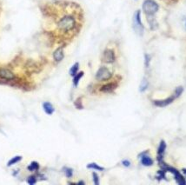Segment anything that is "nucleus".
<instances>
[{
	"instance_id": "nucleus-14",
	"label": "nucleus",
	"mask_w": 186,
	"mask_h": 185,
	"mask_svg": "<svg viewBox=\"0 0 186 185\" xmlns=\"http://www.w3.org/2000/svg\"><path fill=\"white\" fill-rule=\"evenodd\" d=\"M38 168H39V164L37 162H32L31 165L28 167V170H31V171H35V170H38Z\"/></svg>"
},
{
	"instance_id": "nucleus-18",
	"label": "nucleus",
	"mask_w": 186,
	"mask_h": 185,
	"mask_svg": "<svg viewBox=\"0 0 186 185\" xmlns=\"http://www.w3.org/2000/svg\"><path fill=\"white\" fill-rule=\"evenodd\" d=\"M165 144L164 142H162L161 144H160V146H159V149H158V154H159L160 156L165 152Z\"/></svg>"
},
{
	"instance_id": "nucleus-11",
	"label": "nucleus",
	"mask_w": 186,
	"mask_h": 185,
	"mask_svg": "<svg viewBox=\"0 0 186 185\" xmlns=\"http://www.w3.org/2000/svg\"><path fill=\"white\" fill-rule=\"evenodd\" d=\"M22 160V156H14V157H12L11 159H10V161L7 163V166H11V165H13V164H18L19 161H21Z\"/></svg>"
},
{
	"instance_id": "nucleus-9",
	"label": "nucleus",
	"mask_w": 186,
	"mask_h": 185,
	"mask_svg": "<svg viewBox=\"0 0 186 185\" xmlns=\"http://www.w3.org/2000/svg\"><path fill=\"white\" fill-rule=\"evenodd\" d=\"M175 96L174 97H169L165 100H162V101H156L155 104L157 105V106H161V107H164V106H166L168 104H170V103H172V101L175 99Z\"/></svg>"
},
{
	"instance_id": "nucleus-3",
	"label": "nucleus",
	"mask_w": 186,
	"mask_h": 185,
	"mask_svg": "<svg viewBox=\"0 0 186 185\" xmlns=\"http://www.w3.org/2000/svg\"><path fill=\"white\" fill-rule=\"evenodd\" d=\"M133 27H134L135 31L137 33H138L139 35L143 34L144 31V27L141 22V17H140V11L137 10L134 15V18H133Z\"/></svg>"
},
{
	"instance_id": "nucleus-17",
	"label": "nucleus",
	"mask_w": 186,
	"mask_h": 185,
	"mask_svg": "<svg viewBox=\"0 0 186 185\" xmlns=\"http://www.w3.org/2000/svg\"><path fill=\"white\" fill-rule=\"evenodd\" d=\"M147 86H148V81H147L145 78H144L142 83H141V85H140V91H145L146 88H147Z\"/></svg>"
},
{
	"instance_id": "nucleus-2",
	"label": "nucleus",
	"mask_w": 186,
	"mask_h": 185,
	"mask_svg": "<svg viewBox=\"0 0 186 185\" xmlns=\"http://www.w3.org/2000/svg\"><path fill=\"white\" fill-rule=\"evenodd\" d=\"M143 10L147 16H153L158 10V5L153 0H145L143 4Z\"/></svg>"
},
{
	"instance_id": "nucleus-12",
	"label": "nucleus",
	"mask_w": 186,
	"mask_h": 185,
	"mask_svg": "<svg viewBox=\"0 0 186 185\" xmlns=\"http://www.w3.org/2000/svg\"><path fill=\"white\" fill-rule=\"evenodd\" d=\"M83 76V72L81 71L79 72V73H78V74H76L75 76H74V79H73V83H74V84L77 86L78 84V82H79V80H80V78L82 77Z\"/></svg>"
},
{
	"instance_id": "nucleus-23",
	"label": "nucleus",
	"mask_w": 186,
	"mask_h": 185,
	"mask_svg": "<svg viewBox=\"0 0 186 185\" xmlns=\"http://www.w3.org/2000/svg\"><path fill=\"white\" fill-rule=\"evenodd\" d=\"M123 164H124V166H129L131 164H130V162H128V161H123Z\"/></svg>"
},
{
	"instance_id": "nucleus-4",
	"label": "nucleus",
	"mask_w": 186,
	"mask_h": 185,
	"mask_svg": "<svg viewBox=\"0 0 186 185\" xmlns=\"http://www.w3.org/2000/svg\"><path fill=\"white\" fill-rule=\"evenodd\" d=\"M111 77V73L106 68V67H101L96 75V78L98 81H107Z\"/></svg>"
},
{
	"instance_id": "nucleus-15",
	"label": "nucleus",
	"mask_w": 186,
	"mask_h": 185,
	"mask_svg": "<svg viewBox=\"0 0 186 185\" xmlns=\"http://www.w3.org/2000/svg\"><path fill=\"white\" fill-rule=\"evenodd\" d=\"M78 66H79L78 63H76L72 67V69L70 70V74H71L72 76H75V75L77 74V71H78Z\"/></svg>"
},
{
	"instance_id": "nucleus-5",
	"label": "nucleus",
	"mask_w": 186,
	"mask_h": 185,
	"mask_svg": "<svg viewBox=\"0 0 186 185\" xmlns=\"http://www.w3.org/2000/svg\"><path fill=\"white\" fill-rule=\"evenodd\" d=\"M0 78L4 80H13L15 78V75L13 72L6 68L0 69Z\"/></svg>"
},
{
	"instance_id": "nucleus-13",
	"label": "nucleus",
	"mask_w": 186,
	"mask_h": 185,
	"mask_svg": "<svg viewBox=\"0 0 186 185\" xmlns=\"http://www.w3.org/2000/svg\"><path fill=\"white\" fill-rule=\"evenodd\" d=\"M142 164L145 166H150V165H151L153 164V162H152V160L151 159V158H149L148 156H145V157H143V159H142Z\"/></svg>"
},
{
	"instance_id": "nucleus-7",
	"label": "nucleus",
	"mask_w": 186,
	"mask_h": 185,
	"mask_svg": "<svg viewBox=\"0 0 186 185\" xmlns=\"http://www.w3.org/2000/svg\"><path fill=\"white\" fill-rule=\"evenodd\" d=\"M53 57L57 62H60L62 60L63 58V51L62 47H59L55 51L53 54Z\"/></svg>"
},
{
	"instance_id": "nucleus-21",
	"label": "nucleus",
	"mask_w": 186,
	"mask_h": 185,
	"mask_svg": "<svg viewBox=\"0 0 186 185\" xmlns=\"http://www.w3.org/2000/svg\"><path fill=\"white\" fill-rule=\"evenodd\" d=\"M183 92V88L182 87H178L177 89H176V93H175V97H179L180 96V94Z\"/></svg>"
},
{
	"instance_id": "nucleus-10",
	"label": "nucleus",
	"mask_w": 186,
	"mask_h": 185,
	"mask_svg": "<svg viewBox=\"0 0 186 185\" xmlns=\"http://www.w3.org/2000/svg\"><path fill=\"white\" fill-rule=\"evenodd\" d=\"M116 87H117V84L116 83H108V84L103 85V87L101 88V91H103V92H111V91H113Z\"/></svg>"
},
{
	"instance_id": "nucleus-6",
	"label": "nucleus",
	"mask_w": 186,
	"mask_h": 185,
	"mask_svg": "<svg viewBox=\"0 0 186 185\" xmlns=\"http://www.w3.org/2000/svg\"><path fill=\"white\" fill-rule=\"evenodd\" d=\"M103 60L105 63H113L115 61V54L111 49H107L103 52Z\"/></svg>"
},
{
	"instance_id": "nucleus-16",
	"label": "nucleus",
	"mask_w": 186,
	"mask_h": 185,
	"mask_svg": "<svg viewBox=\"0 0 186 185\" xmlns=\"http://www.w3.org/2000/svg\"><path fill=\"white\" fill-rule=\"evenodd\" d=\"M87 168H88V169H94V170H100V171H102V170H104L103 168L100 167V166H98V165L96 164H90L87 165Z\"/></svg>"
},
{
	"instance_id": "nucleus-20",
	"label": "nucleus",
	"mask_w": 186,
	"mask_h": 185,
	"mask_svg": "<svg viewBox=\"0 0 186 185\" xmlns=\"http://www.w3.org/2000/svg\"><path fill=\"white\" fill-rule=\"evenodd\" d=\"M93 180H94V184H99V179H98V176L96 173H93Z\"/></svg>"
},
{
	"instance_id": "nucleus-19",
	"label": "nucleus",
	"mask_w": 186,
	"mask_h": 185,
	"mask_svg": "<svg viewBox=\"0 0 186 185\" xmlns=\"http://www.w3.org/2000/svg\"><path fill=\"white\" fill-rule=\"evenodd\" d=\"M35 178H36L35 176H31V177H29L28 180H27V183H28L29 184H34L36 183V179H35Z\"/></svg>"
},
{
	"instance_id": "nucleus-1",
	"label": "nucleus",
	"mask_w": 186,
	"mask_h": 185,
	"mask_svg": "<svg viewBox=\"0 0 186 185\" xmlns=\"http://www.w3.org/2000/svg\"><path fill=\"white\" fill-rule=\"evenodd\" d=\"M58 29L63 33H70L76 30L77 21L72 15L66 14L59 18L57 23Z\"/></svg>"
},
{
	"instance_id": "nucleus-22",
	"label": "nucleus",
	"mask_w": 186,
	"mask_h": 185,
	"mask_svg": "<svg viewBox=\"0 0 186 185\" xmlns=\"http://www.w3.org/2000/svg\"><path fill=\"white\" fill-rule=\"evenodd\" d=\"M65 173H66V175H67L68 177H71V176L72 175V170L71 169H66Z\"/></svg>"
},
{
	"instance_id": "nucleus-8",
	"label": "nucleus",
	"mask_w": 186,
	"mask_h": 185,
	"mask_svg": "<svg viewBox=\"0 0 186 185\" xmlns=\"http://www.w3.org/2000/svg\"><path fill=\"white\" fill-rule=\"evenodd\" d=\"M43 108H44V112L47 115H52L54 112V111H55L52 103H49V102H44V103H43Z\"/></svg>"
}]
</instances>
